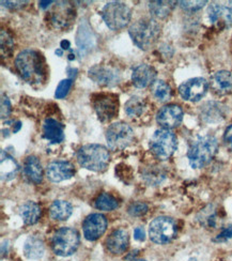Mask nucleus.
Here are the masks:
<instances>
[{
    "mask_svg": "<svg viewBox=\"0 0 232 261\" xmlns=\"http://www.w3.org/2000/svg\"><path fill=\"white\" fill-rule=\"evenodd\" d=\"M15 67L21 77L31 86H42L46 80L45 60L35 49L20 51L15 59Z\"/></svg>",
    "mask_w": 232,
    "mask_h": 261,
    "instance_id": "obj_1",
    "label": "nucleus"
},
{
    "mask_svg": "<svg viewBox=\"0 0 232 261\" xmlns=\"http://www.w3.org/2000/svg\"><path fill=\"white\" fill-rule=\"evenodd\" d=\"M218 149L217 139L211 135L196 137L187 151V159L194 169L202 168L213 160Z\"/></svg>",
    "mask_w": 232,
    "mask_h": 261,
    "instance_id": "obj_2",
    "label": "nucleus"
},
{
    "mask_svg": "<svg viewBox=\"0 0 232 261\" xmlns=\"http://www.w3.org/2000/svg\"><path fill=\"white\" fill-rule=\"evenodd\" d=\"M128 34L137 47L147 50L156 44L159 40L161 26L156 19L143 17L136 20L130 27Z\"/></svg>",
    "mask_w": 232,
    "mask_h": 261,
    "instance_id": "obj_3",
    "label": "nucleus"
},
{
    "mask_svg": "<svg viewBox=\"0 0 232 261\" xmlns=\"http://www.w3.org/2000/svg\"><path fill=\"white\" fill-rule=\"evenodd\" d=\"M110 154L107 148L101 145H86L77 151L79 164L91 171H103L109 164Z\"/></svg>",
    "mask_w": 232,
    "mask_h": 261,
    "instance_id": "obj_4",
    "label": "nucleus"
},
{
    "mask_svg": "<svg viewBox=\"0 0 232 261\" xmlns=\"http://www.w3.org/2000/svg\"><path fill=\"white\" fill-rule=\"evenodd\" d=\"M79 246L80 234L74 228L63 227L53 236L51 248L58 256L69 257L77 251Z\"/></svg>",
    "mask_w": 232,
    "mask_h": 261,
    "instance_id": "obj_5",
    "label": "nucleus"
},
{
    "mask_svg": "<svg viewBox=\"0 0 232 261\" xmlns=\"http://www.w3.org/2000/svg\"><path fill=\"white\" fill-rule=\"evenodd\" d=\"M102 17L108 28L117 31L125 28L130 24L132 11L123 3L112 2L106 4L103 8Z\"/></svg>",
    "mask_w": 232,
    "mask_h": 261,
    "instance_id": "obj_6",
    "label": "nucleus"
},
{
    "mask_svg": "<svg viewBox=\"0 0 232 261\" xmlns=\"http://www.w3.org/2000/svg\"><path fill=\"white\" fill-rule=\"evenodd\" d=\"M178 147V140L170 129H158L150 139V150L159 160L169 159Z\"/></svg>",
    "mask_w": 232,
    "mask_h": 261,
    "instance_id": "obj_7",
    "label": "nucleus"
},
{
    "mask_svg": "<svg viewBox=\"0 0 232 261\" xmlns=\"http://www.w3.org/2000/svg\"><path fill=\"white\" fill-rule=\"evenodd\" d=\"M176 223L168 216H160L154 219L149 226V237L157 244H167L176 236Z\"/></svg>",
    "mask_w": 232,
    "mask_h": 261,
    "instance_id": "obj_8",
    "label": "nucleus"
},
{
    "mask_svg": "<svg viewBox=\"0 0 232 261\" xmlns=\"http://www.w3.org/2000/svg\"><path fill=\"white\" fill-rule=\"evenodd\" d=\"M134 138V130L125 122H116L106 130V141L108 147L119 151L125 149Z\"/></svg>",
    "mask_w": 232,
    "mask_h": 261,
    "instance_id": "obj_9",
    "label": "nucleus"
},
{
    "mask_svg": "<svg viewBox=\"0 0 232 261\" xmlns=\"http://www.w3.org/2000/svg\"><path fill=\"white\" fill-rule=\"evenodd\" d=\"M118 95L113 93L97 94L93 99L94 111L98 119L103 122L114 119L118 114Z\"/></svg>",
    "mask_w": 232,
    "mask_h": 261,
    "instance_id": "obj_10",
    "label": "nucleus"
},
{
    "mask_svg": "<svg viewBox=\"0 0 232 261\" xmlns=\"http://www.w3.org/2000/svg\"><path fill=\"white\" fill-rule=\"evenodd\" d=\"M76 16L73 5L68 2H60L55 5L50 12V23L54 28L63 30L71 26Z\"/></svg>",
    "mask_w": 232,
    "mask_h": 261,
    "instance_id": "obj_11",
    "label": "nucleus"
},
{
    "mask_svg": "<svg viewBox=\"0 0 232 261\" xmlns=\"http://www.w3.org/2000/svg\"><path fill=\"white\" fill-rule=\"evenodd\" d=\"M88 76L98 86L113 87L119 84L120 73L119 71L110 65L96 64L88 70Z\"/></svg>",
    "mask_w": 232,
    "mask_h": 261,
    "instance_id": "obj_12",
    "label": "nucleus"
},
{
    "mask_svg": "<svg viewBox=\"0 0 232 261\" xmlns=\"http://www.w3.org/2000/svg\"><path fill=\"white\" fill-rule=\"evenodd\" d=\"M209 89L207 80L195 77L184 82L179 87V93L185 101L197 102L201 100Z\"/></svg>",
    "mask_w": 232,
    "mask_h": 261,
    "instance_id": "obj_13",
    "label": "nucleus"
},
{
    "mask_svg": "<svg viewBox=\"0 0 232 261\" xmlns=\"http://www.w3.org/2000/svg\"><path fill=\"white\" fill-rule=\"evenodd\" d=\"M107 229V220L103 214L92 213L88 215L83 223L84 236L88 241H95L101 238Z\"/></svg>",
    "mask_w": 232,
    "mask_h": 261,
    "instance_id": "obj_14",
    "label": "nucleus"
},
{
    "mask_svg": "<svg viewBox=\"0 0 232 261\" xmlns=\"http://www.w3.org/2000/svg\"><path fill=\"white\" fill-rule=\"evenodd\" d=\"M208 16L211 23L219 27L232 25V2L213 3L208 8Z\"/></svg>",
    "mask_w": 232,
    "mask_h": 261,
    "instance_id": "obj_15",
    "label": "nucleus"
},
{
    "mask_svg": "<svg viewBox=\"0 0 232 261\" xmlns=\"http://www.w3.org/2000/svg\"><path fill=\"white\" fill-rule=\"evenodd\" d=\"M183 120V111L178 105L170 104L162 107L158 112L157 121L165 129L179 126Z\"/></svg>",
    "mask_w": 232,
    "mask_h": 261,
    "instance_id": "obj_16",
    "label": "nucleus"
},
{
    "mask_svg": "<svg viewBox=\"0 0 232 261\" xmlns=\"http://www.w3.org/2000/svg\"><path fill=\"white\" fill-rule=\"evenodd\" d=\"M76 44L82 54L90 51L96 45V36L89 21L86 18L82 19L80 23L76 35Z\"/></svg>",
    "mask_w": 232,
    "mask_h": 261,
    "instance_id": "obj_17",
    "label": "nucleus"
},
{
    "mask_svg": "<svg viewBox=\"0 0 232 261\" xmlns=\"http://www.w3.org/2000/svg\"><path fill=\"white\" fill-rule=\"evenodd\" d=\"M75 175V168L70 162L55 161L46 167L47 178L55 183L62 182L73 178Z\"/></svg>",
    "mask_w": 232,
    "mask_h": 261,
    "instance_id": "obj_18",
    "label": "nucleus"
},
{
    "mask_svg": "<svg viewBox=\"0 0 232 261\" xmlns=\"http://www.w3.org/2000/svg\"><path fill=\"white\" fill-rule=\"evenodd\" d=\"M157 79V71L153 67L146 63H142L134 68L132 73V82L135 87L140 89L147 88L153 85Z\"/></svg>",
    "mask_w": 232,
    "mask_h": 261,
    "instance_id": "obj_19",
    "label": "nucleus"
},
{
    "mask_svg": "<svg viewBox=\"0 0 232 261\" xmlns=\"http://www.w3.org/2000/svg\"><path fill=\"white\" fill-rule=\"evenodd\" d=\"M201 119L209 124L222 122L227 116V108L218 102H207L200 108Z\"/></svg>",
    "mask_w": 232,
    "mask_h": 261,
    "instance_id": "obj_20",
    "label": "nucleus"
},
{
    "mask_svg": "<svg viewBox=\"0 0 232 261\" xmlns=\"http://www.w3.org/2000/svg\"><path fill=\"white\" fill-rule=\"evenodd\" d=\"M128 233L124 229H117L110 233L106 240L108 251L114 255L123 254L128 247Z\"/></svg>",
    "mask_w": 232,
    "mask_h": 261,
    "instance_id": "obj_21",
    "label": "nucleus"
},
{
    "mask_svg": "<svg viewBox=\"0 0 232 261\" xmlns=\"http://www.w3.org/2000/svg\"><path fill=\"white\" fill-rule=\"evenodd\" d=\"M43 137L50 144H60L64 140V126L56 119L47 118L43 123Z\"/></svg>",
    "mask_w": 232,
    "mask_h": 261,
    "instance_id": "obj_22",
    "label": "nucleus"
},
{
    "mask_svg": "<svg viewBox=\"0 0 232 261\" xmlns=\"http://www.w3.org/2000/svg\"><path fill=\"white\" fill-rule=\"evenodd\" d=\"M211 87L215 93L224 95L232 90V74L229 71H218L211 79Z\"/></svg>",
    "mask_w": 232,
    "mask_h": 261,
    "instance_id": "obj_23",
    "label": "nucleus"
},
{
    "mask_svg": "<svg viewBox=\"0 0 232 261\" xmlns=\"http://www.w3.org/2000/svg\"><path fill=\"white\" fill-rule=\"evenodd\" d=\"M24 173L28 180L35 184H40L43 180V168L36 156H28L24 163Z\"/></svg>",
    "mask_w": 232,
    "mask_h": 261,
    "instance_id": "obj_24",
    "label": "nucleus"
},
{
    "mask_svg": "<svg viewBox=\"0 0 232 261\" xmlns=\"http://www.w3.org/2000/svg\"><path fill=\"white\" fill-rule=\"evenodd\" d=\"M19 216L26 225H35L41 217V208L35 201H26L19 206Z\"/></svg>",
    "mask_w": 232,
    "mask_h": 261,
    "instance_id": "obj_25",
    "label": "nucleus"
},
{
    "mask_svg": "<svg viewBox=\"0 0 232 261\" xmlns=\"http://www.w3.org/2000/svg\"><path fill=\"white\" fill-rule=\"evenodd\" d=\"M45 252V246L41 238L30 236L24 244V254L28 259L37 260L43 257Z\"/></svg>",
    "mask_w": 232,
    "mask_h": 261,
    "instance_id": "obj_26",
    "label": "nucleus"
},
{
    "mask_svg": "<svg viewBox=\"0 0 232 261\" xmlns=\"http://www.w3.org/2000/svg\"><path fill=\"white\" fill-rule=\"evenodd\" d=\"M72 204L65 200H55L49 209L50 217L55 221H66L72 215Z\"/></svg>",
    "mask_w": 232,
    "mask_h": 261,
    "instance_id": "obj_27",
    "label": "nucleus"
},
{
    "mask_svg": "<svg viewBox=\"0 0 232 261\" xmlns=\"http://www.w3.org/2000/svg\"><path fill=\"white\" fill-rule=\"evenodd\" d=\"M18 171L16 161L9 155L6 151H2V180L9 181L13 179Z\"/></svg>",
    "mask_w": 232,
    "mask_h": 261,
    "instance_id": "obj_28",
    "label": "nucleus"
},
{
    "mask_svg": "<svg viewBox=\"0 0 232 261\" xmlns=\"http://www.w3.org/2000/svg\"><path fill=\"white\" fill-rule=\"evenodd\" d=\"M175 4V2H150V13L157 18H165L172 12Z\"/></svg>",
    "mask_w": 232,
    "mask_h": 261,
    "instance_id": "obj_29",
    "label": "nucleus"
},
{
    "mask_svg": "<svg viewBox=\"0 0 232 261\" xmlns=\"http://www.w3.org/2000/svg\"><path fill=\"white\" fill-rule=\"evenodd\" d=\"M146 110V101L140 96H132L125 103L124 111L128 117H139Z\"/></svg>",
    "mask_w": 232,
    "mask_h": 261,
    "instance_id": "obj_30",
    "label": "nucleus"
},
{
    "mask_svg": "<svg viewBox=\"0 0 232 261\" xmlns=\"http://www.w3.org/2000/svg\"><path fill=\"white\" fill-rule=\"evenodd\" d=\"M152 93L160 102H167L170 100L172 91L170 86L164 81H157L152 85Z\"/></svg>",
    "mask_w": 232,
    "mask_h": 261,
    "instance_id": "obj_31",
    "label": "nucleus"
},
{
    "mask_svg": "<svg viewBox=\"0 0 232 261\" xmlns=\"http://www.w3.org/2000/svg\"><path fill=\"white\" fill-rule=\"evenodd\" d=\"M94 205L98 210L113 211L118 208L119 202L113 195H110L108 193H103L96 198Z\"/></svg>",
    "mask_w": 232,
    "mask_h": 261,
    "instance_id": "obj_32",
    "label": "nucleus"
},
{
    "mask_svg": "<svg viewBox=\"0 0 232 261\" xmlns=\"http://www.w3.org/2000/svg\"><path fill=\"white\" fill-rule=\"evenodd\" d=\"M72 85H73L72 79H66V80L61 81L57 87L56 92H55V96H56V99H59V100L64 99V97L69 94Z\"/></svg>",
    "mask_w": 232,
    "mask_h": 261,
    "instance_id": "obj_33",
    "label": "nucleus"
},
{
    "mask_svg": "<svg viewBox=\"0 0 232 261\" xmlns=\"http://www.w3.org/2000/svg\"><path fill=\"white\" fill-rule=\"evenodd\" d=\"M127 211L132 216H142L148 212V205L145 202H141V201L133 202L128 206Z\"/></svg>",
    "mask_w": 232,
    "mask_h": 261,
    "instance_id": "obj_34",
    "label": "nucleus"
},
{
    "mask_svg": "<svg viewBox=\"0 0 232 261\" xmlns=\"http://www.w3.org/2000/svg\"><path fill=\"white\" fill-rule=\"evenodd\" d=\"M180 7L187 12H196L208 4V2H179Z\"/></svg>",
    "mask_w": 232,
    "mask_h": 261,
    "instance_id": "obj_35",
    "label": "nucleus"
},
{
    "mask_svg": "<svg viewBox=\"0 0 232 261\" xmlns=\"http://www.w3.org/2000/svg\"><path fill=\"white\" fill-rule=\"evenodd\" d=\"M232 238V226H227L226 228H224V229L222 230V232H220L218 236H216V238L214 239L215 242H227L228 240H230V239Z\"/></svg>",
    "mask_w": 232,
    "mask_h": 261,
    "instance_id": "obj_36",
    "label": "nucleus"
},
{
    "mask_svg": "<svg viewBox=\"0 0 232 261\" xmlns=\"http://www.w3.org/2000/svg\"><path fill=\"white\" fill-rule=\"evenodd\" d=\"M12 47H13L12 39L8 36L7 32H5V30H3L2 31V51L4 53L6 49V54H7V50L9 51L12 50Z\"/></svg>",
    "mask_w": 232,
    "mask_h": 261,
    "instance_id": "obj_37",
    "label": "nucleus"
},
{
    "mask_svg": "<svg viewBox=\"0 0 232 261\" xmlns=\"http://www.w3.org/2000/svg\"><path fill=\"white\" fill-rule=\"evenodd\" d=\"M11 111H12V106H11L9 97L4 95L2 99V117L7 118L10 115Z\"/></svg>",
    "mask_w": 232,
    "mask_h": 261,
    "instance_id": "obj_38",
    "label": "nucleus"
},
{
    "mask_svg": "<svg viewBox=\"0 0 232 261\" xmlns=\"http://www.w3.org/2000/svg\"><path fill=\"white\" fill-rule=\"evenodd\" d=\"M224 143L226 145V147L232 151V124L229 125L224 134Z\"/></svg>",
    "mask_w": 232,
    "mask_h": 261,
    "instance_id": "obj_39",
    "label": "nucleus"
},
{
    "mask_svg": "<svg viewBox=\"0 0 232 261\" xmlns=\"http://www.w3.org/2000/svg\"><path fill=\"white\" fill-rule=\"evenodd\" d=\"M3 6L8 8V9H19V8H23L27 2H2Z\"/></svg>",
    "mask_w": 232,
    "mask_h": 261,
    "instance_id": "obj_40",
    "label": "nucleus"
},
{
    "mask_svg": "<svg viewBox=\"0 0 232 261\" xmlns=\"http://www.w3.org/2000/svg\"><path fill=\"white\" fill-rule=\"evenodd\" d=\"M134 238L137 241H143L146 239V231L142 227H136L134 230Z\"/></svg>",
    "mask_w": 232,
    "mask_h": 261,
    "instance_id": "obj_41",
    "label": "nucleus"
},
{
    "mask_svg": "<svg viewBox=\"0 0 232 261\" xmlns=\"http://www.w3.org/2000/svg\"><path fill=\"white\" fill-rule=\"evenodd\" d=\"M61 48L62 49H69L70 48V42L68 40H63L61 42Z\"/></svg>",
    "mask_w": 232,
    "mask_h": 261,
    "instance_id": "obj_42",
    "label": "nucleus"
},
{
    "mask_svg": "<svg viewBox=\"0 0 232 261\" xmlns=\"http://www.w3.org/2000/svg\"><path fill=\"white\" fill-rule=\"evenodd\" d=\"M51 4H53V2H40V3H39V6H40V8H42V9H46V8H48L49 5H51Z\"/></svg>",
    "mask_w": 232,
    "mask_h": 261,
    "instance_id": "obj_43",
    "label": "nucleus"
},
{
    "mask_svg": "<svg viewBox=\"0 0 232 261\" xmlns=\"http://www.w3.org/2000/svg\"><path fill=\"white\" fill-rule=\"evenodd\" d=\"M20 127H21V124H20V122H16V124H15V127H13V133H17L18 130L20 129Z\"/></svg>",
    "mask_w": 232,
    "mask_h": 261,
    "instance_id": "obj_44",
    "label": "nucleus"
},
{
    "mask_svg": "<svg viewBox=\"0 0 232 261\" xmlns=\"http://www.w3.org/2000/svg\"><path fill=\"white\" fill-rule=\"evenodd\" d=\"M55 53H56V55L61 57L63 55V49L62 48H58V49H56V51H55Z\"/></svg>",
    "mask_w": 232,
    "mask_h": 261,
    "instance_id": "obj_45",
    "label": "nucleus"
},
{
    "mask_svg": "<svg viewBox=\"0 0 232 261\" xmlns=\"http://www.w3.org/2000/svg\"><path fill=\"white\" fill-rule=\"evenodd\" d=\"M131 261H146V260H142V259H133Z\"/></svg>",
    "mask_w": 232,
    "mask_h": 261,
    "instance_id": "obj_46",
    "label": "nucleus"
}]
</instances>
